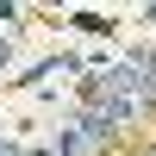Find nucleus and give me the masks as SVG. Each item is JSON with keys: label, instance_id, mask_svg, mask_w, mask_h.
Returning <instances> with one entry per match:
<instances>
[{"label": "nucleus", "instance_id": "nucleus-1", "mask_svg": "<svg viewBox=\"0 0 156 156\" xmlns=\"http://www.w3.org/2000/svg\"><path fill=\"white\" fill-rule=\"evenodd\" d=\"M50 156H94V144L81 137V125H56V137H50Z\"/></svg>", "mask_w": 156, "mask_h": 156}, {"label": "nucleus", "instance_id": "nucleus-2", "mask_svg": "<svg viewBox=\"0 0 156 156\" xmlns=\"http://www.w3.org/2000/svg\"><path fill=\"white\" fill-rule=\"evenodd\" d=\"M75 25H81V31H94V37L112 31V19H100V12H75Z\"/></svg>", "mask_w": 156, "mask_h": 156}, {"label": "nucleus", "instance_id": "nucleus-3", "mask_svg": "<svg viewBox=\"0 0 156 156\" xmlns=\"http://www.w3.org/2000/svg\"><path fill=\"white\" fill-rule=\"evenodd\" d=\"M31 156H50V150H31Z\"/></svg>", "mask_w": 156, "mask_h": 156}]
</instances>
